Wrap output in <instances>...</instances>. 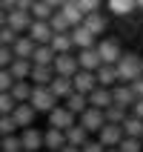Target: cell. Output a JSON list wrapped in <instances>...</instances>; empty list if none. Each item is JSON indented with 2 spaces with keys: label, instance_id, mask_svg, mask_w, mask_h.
<instances>
[{
  "label": "cell",
  "instance_id": "ab89813d",
  "mask_svg": "<svg viewBox=\"0 0 143 152\" xmlns=\"http://www.w3.org/2000/svg\"><path fill=\"white\" fill-rule=\"evenodd\" d=\"M12 86H15V77L9 69H0V92H12Z\"/></svg>",
  "mask_w": 143,
  "mask_h": 152
},
{
  "label": "cell",
  "instance_id": "7a4b0ae2",
  "mask_svg": "<svg viewBox=\"0 0 143 152\" xmlns=\"http://www.w3.org/2000/svg\"><path fill=\"white\" fill-rule=\"evenodd\" d=\"M29 103H32L37 112H46V115H49V112L57 106V98H54V92H52L49 86H34V89H32V98H29Z\"/></svg>",
  "mask_w": 143,
  "mask_h": 152
},
{
  "label": "cell",
  "instance_id": "60d3db41",
  "mask_svg": "<svg viewBox=\"0 0 143 152\" xmlns=\"http://www.w3.org/2000/svg\"><path fill=\"white\" fill-rule=\"evenodd\" d=\"M12 60H15L12 46H0V69H9V66H12Z\"/></svg>",
  "mask_w": 143,
  "mask_h": 152
},
{
  "label": "cell",
  "instance_id": "3957f363",
  "mask_svg": "<svg viewBox=\"0 0 143 152\" xmlns=\"http://www.w3.org/2000/svg\"><path fill=\"white\" fill-rule=\"evenodd\" d=\"M77 124H80V126H86V132H89V135H97V132L103 129V124H106V112L97 109V106H89V109L77 118Z\"/></svg>",
  "mask_w": 143,
  "mask_h": 152
},
{
  "label": "cell",
  "instance_id": "f5cc1de1",
  "mask_svg": "<svg viewBox=\"0 0 143 152\" xmlns=\"http://www.w3.org/2000/svg\"><path fill=\"white\" fill-rule=\"evenodd\" d=\"M135 9H143V0H135Z\"/></svg>",
  "mask_w": 143,
  "mask_h": 152
},
{
  "label": "cell",
  "instance_id": "ffe728a7",
  "mask_svg": "<svg viewBox=\"0 0 143 152\" xmlns=\"http://www.w3.org/2000/svg\"><path fill=\"white\" fill-rule=\"evenodd\" d=\"M83 26L94 34V37H100V34L106 32V15H103V12H89V15L83 17Z\"/></svg>",
  "mask_w": 143,
  "mask_h": 152
},
{
  "label": "cell",
  "instance_id": "c3c4849f",
  "mask_svg": "<svg viewBox=\"0 0 143 152\" xmlns=\"http://www.w3.org/2000/svg\"><path fill=\"white\" fill-rule=\"evenodd\" d=\"M46 3H49L52 9H60V6H63V3H66V0H46Z\"/></svg>",
  "mask_w": 143,
  "mask_h": 152
},
{
  "label": "cell",
  "instance_id": "44dd1931",
  "mask_svg": "<svg viewBox=\"0 0 143 152\" xmlns=\"http://www.w3.org/2000/svg\"><path fill=\"white\" fill-rule=\"evenodd\" d=\"M34 46L37 43L29 37V34H20L15 40V46H12V52H15V58H23V60H32V55H34Z\"/></svg>",
  "mask_w": 143,
  "mask_h": 152
},
{
  "label": "cell",
  "instance_id": "9c48e42d",
  "mask_svg": "<svg viewBox=\"0 0 143 152\" xmlns=\"http://www.w3.org/2000/svg\"><path fill=\"white\" fill-rule=\"evenodd\" d=\"M29 37H32L37 46H43V43H52V37H54V29L49 26V20H32V26H29Z\"/></svg>",
  "mask_w": 143,
  "mask_h": 152
},
{
  "label": "cell",
  "instance_id": "6f0895ef",
  "mask_svg": "<svg viewBox=\"0 0 143 152\" xmlns=\"http://www.w3.org/2000/svg\"><path fill=\"white\" fill-rule=\"evenodd\" d=\"M0 138H3V135H0Z\"/></svg>",
  "mask_w": 143,
  "mask_h": 152
},
{
  "label": "cell",
  "instance_id": "4fadbf2b",
  "mask_svg": "<svg viewBox=\"0 0 143 152\" xmlns=\"http://www.w3.org/2000/svg\"><path fill=\"white\" fill-rule=\"evenodd\" d=\"M63 146H66V132H63V129L49 126L46 132H43V149H49V152H60Z\"/></svg>",
  "mask_w": 143,
  "mask_h": 152
},
{
  "label": "cell",
  "instance_id": "d6a6232c",
  "mask_svg": "<svg viewBox=\"0 0 143 152\" xmlns=\"http://www.w3.org/2000/svg\"><path fill=\"white\" fill-rule=\"evenodd\" d=\"M0 152H23L20 135H3L0 138Z\"/></svg>",
  "mask_w": 143,
  "mask_h": 152
},
{
  "label": "cell",
  "instance_id": "f6af8a7d",
  "mask_svg": "<svg viewBox=\"0 0 143 152\" xmlns=\"http://www.w3.org/2000/svg\"><path fill=\"white\" fill-rule=\"evenodd\" d=\"M0 9H3V12H12V9H17V0H0Z\"/></svg>",
  "mask_w": 143,
  "mask_h": 152
},
{
  "label": "cell",
  "instance_id": "9f6ffc18",
  "mask_svg": "<svg viewBox=\"0 0 143 152\" xmlns=\"http://www.w3.org/2000/svg\"><path fill=\"white\" fill-rule=\"evenodd\" d=\"M140 77H143V72H140Z\"/></svg>",
  "mask_w": 143,
  "mask_h": 152
},
{
  "label": "cell",
  "instance_id": "484cf974",
  "mask_svg": "<svg viewBox=\"0 0 143 152\" xmlns=\"http://www.w3.org/2000/svg\"><path fill=\"white\" fill-rule=\"evenodd\" d=\"M32 60H23V58H15L12 60V66H9V72H12V77L15 80H29V75H32Z\"/></svg>",
  "mask_w": 143,
  "mask_h": 152
},
{
  "label": "cell",
  "instance_id": "816d5d0a",
  "mask_svg": "<svg viewBox=\"0 0 143 152\" xmlns=\"http://www.w3.org/2000/svg\"><path fill=\"white\" fill-rule=\"evenodd\" d=\"M106 152H120V149H118V146H106Z\"/></svg>",
  "mask_w": 143,
  "mask_h": 152
},
{
  "label": "cell",
  "instance_id": "681fc988",
  "mask_svg": "<svg viewBox=\"0 0 143 152\" xmlns=\"http://www.w3.org/2000/svg\"><path fill=\"white\" fill-rule=\"evenodd\" d=\"M60 152H80V146H72V144H66V146H63Z\"/></svg>",
  "mask_w": 143,
  "mask_h": 152
},
{
  "label": "cell",
  "instance_id": "5b68a950",
  "mask_svg": "<svg viewBox=\"0 0 143 152\" xmlns=\"http://www.w3.org/2000/svg\"><path fill=\"white\" fill-rule=\"evenodd\" d=\"M94 49H97V55H100L103 63H112V66H115V63L120 60V55H123V49H120V43L115 40V37L97 40V46H94Z\"/></svg>",
  "mask_w": 143,
  "mask_h": 152
},
{
  "label": "cell",
  "instance_id": "d4e9b609",
  "mask_svg": "<svg viewBox=\"0 0 143 152\" xmlns=\"http://www.w3.org/2000/svg\"><path fill=\"white\" fill-rule=\"evenodd\" d=\"M60 12L66 15V20H69L72 26H80V23H83V17H86V12L77 6V0H66V3L60 6Z\"/></svg>",
  "mask_w": 143,
  "mask_h": 152
},
{
  "label": "cell",
  "instance_id": "4316f807",
  "mask_svg": "<svg viewBox=\"0 0 143 152\" xmlns=\"http://www.w3.org/2000/svg\"><path fill=\"white\" fill-rule=\"evenodd\" d=\"M49 46L57 52V55L75 52V43H72V34H69V32H54V37H52V43H49Z\"/></svg>",
  "mask_w": 143,
  "mask_h": 152
},
{
  "label": "cell",
  "instance_id": "8d00e7d4",
  "mask_svg": "<svg viewBox=\"0 0 143 152\" xmlns=\"http://www.w3.org/2000/svg\"><path fill=\"white\" fill-rule=\"evenodd\" d=\"M118 149H120V152H143V141H140V138L123 135V141L118 144Z\"/></svg>",
  "mask_w": 143,
  "mask_h": 152
},
{
  "label": "cell",
  "instance_id": "9a60e30c",
  "mask_svg": "<svg viewBox=\"0 0 143 152\" xmlns=\"http://www.w3.org/2000/svg\"><path fill=\"white\" fill-rule=\"evenodd\" d=\"M12 115H15V121H17L20 129H29V126H34V115H37V109H34L32 103H17Z\"/></svg>",
  "mask_w": 143,
  "mask_h": 152
},
{
  "label": "cell",
  "instance_id": "277c9868",
  "mask_svg": "<svg viewBox=\"0 0 143 152\" xmlns=\"http://www.w3.org/2000/svg\"><path fill=\"white\" fill-rule=\"evenodd\" d=\"M52 69H54V75H60V77H75V72L80 69V63H77V55H75V52L54 55V63H52Z\"/></svg>",
  "mask_w": 143,
  "mask_h": 152
},
{
  "label": "cell",
  "instance_id": "4dcf8cb0",
  "mask_svg": "<svg viewBox=\"0 0 143 152\" xmlns=\"http://www.w3.org/2000/svg\"><path fill=\"white\" fill-rule=\"evenodd\" d=\"M106 9L118 17H126L135 12V0H106Z\"/></svg>",
  "mask_w": 143,
  "mask_h": 152
},
{
  "label": "cell",
  "instance_id": "b9f144b4",
  "mask_svg": "<svg viewBox=\"0 0 143 152\" xmlns=\"http://www.w3.org/2000/svg\"><path fill=\"white\" fill-rule=\"evenodd\" d=\"M80 152H106V146H103L97 138H89V141L80 146Z\"/></svg>",
  "mask_w": 143,
  "mask_h": 152
},
{
  "label": "cell",
  "instance_id": "db71d44e",
  "mask_svg": "<svg viewBox=\"0 0 143 152\" xmlns=\"http://www.w3.org/2000/svg\"><path fill=\"white\" fill-rule=\"evenodd\" d=\"M40 152H49V149H40Z\"/></svg>",
  "mask_w": 143,
  "mask_h": 152
},
{
  "label": "cell",
  "instance_id": "603a6c76",
  "mask_svg": "<svg viewBox=\"0 0 143 152\" xmlns=\"http://www.w3.org/2000/svg\"><path fill=\"white\" fill-rule=\"evenodd\" d=\"M29 80H32V86H49L54 80V69L52 66H32Z\"/></svg>",
  "mask_w": 143,
  "mask_h": 152
},
{
  "label": "cell",
  "instance_id": "ba28073f",
  "mask_svg": "<svg viewBox=\"0 0 143 152\" xmlns=\"http://www.w3.org/2000/svg\"><path fill=\"white\" fill-rule=\"evenodd\" d=\"M75 124H77V115H72L66 106H54V109L49 112V126H54V129H63V132H66V129L75 126Z\"/></svg>",
  "mask_w": 143,
  "mask_h": 152
},
{
  "label": "cell",
  "instance_id": "e0dca14e",
  "mask_svg": "<svg viewBox=\"0 0 143 152\" xmlns=\"http://www.w3.org/2000/svg\"><path fill=\"white\" fill-rule=\"evenodd\" d=\"M49 89L54 92V98H57V101H66L69 95L75 92V83H72V77H60V75H54V80L49 83Z\"/></svg>",
  "mask_w": 143,
  "mask_h": 152
},
{
  "label": "cell",
  "instance_id": "d590c367",
  "mask_svg": "<svg viewBox=\"0 0 143 152\" xmlns=\"http://www.w3.org/2000/svg\"><path fill=\"white\" fill-rule=\"evenodd\" d=\"M17 121L15 115H0V135H17Z\"/></svg>",
  "mask_w": 143,
  "mask_h": 152
},
{
  "label": "cell",
  "instance_id": "5bb4252c",
  "mask_svg": "<svg viewBox=\"0 0 143 152\" xmlns=\"http://www.w3.org/2000/svg\"><path fill=\"white\" fill-rule=\"evenodd\" d=\"M20 141H23V152H40L43 149V132L34 129V126L23 129L20 132Z\"/></svg>",
  "mask_w": 143,
  "mask_h": 152
},
{
  "label": "cell",
  "instance_id": "30bf717a",
  "mask_svg": "<svg viewBox=\"0 0 143 152\" xmlns=\"http://www.w3.org/2000/svg\"><path fill=\"white\" fill-rule=\"evenodd\" d=\"M72 83H75V92L89 95V92H94V89H97V75H94V72H89V69H77L75 77H72Z\"/></svg>",
  "mask_w": 143,
  "mask_h": 152
},
{
  "label": "cell",
  "instance_id": "1f68e13d",
  "mask_svg": "<svg viewBox=\"0 0 143 152\" xmlns=\"http://www.w3.org/2000/svg\"><path fill=\"white\" fill-rule=\"evenodd\" d=\"M29 12H32V17H34V20H49V17L54 15V9H52L46 0H34Z\"/></svg>",
  "mask_w": 143,
  "mask_h": 152
},
{
  "label": "cell",
  "instance_id": "f1b7e54d",
  "mask_svg": "<svg viewBox=\"0 0 143 152\" xmlns=\"http://www.w3.org/2000/svg\"><path fill=\"white\" fill-rule=\"evenodd\" d=\"M89 138H92V135H89L86 126H80V124H75V126L66 129V144H72V146H83Z\"/></svg>",
  "mask_w": 143,
  "mask_h": 152
},
{
  "label": "cell",
  "instance_id": "7bdbcfd3",
  "mask_svg": "<svg viewBox=\"0 0 143 152\" xmlns=\"http://www.w3.org/2000/svg\"><path fill=\"white\" fill-rule=\"evenodd\" d=\"M77 6L83 9L86 15H89V12H100V6H103V0H77Z\"/></svg>",
  "mask_w": 143,
  "mask_h": 152
},
{
  "label": "cell",
  "instance_id": "ac0fdd59",
  "mask_svg": "<svg viewBox=\"0 0 143 152\" xmlns=\"http://www.w3.org/2000/svg\"><path fill=\"white\" fill-rule=\"evenodd\" d=\"M63 106H66L72 115H77V118H80V115L89 109V95H83V92H72V95L66 98V103H63Z\"/></svg>",
  "mask_w": 143,
  "mask_h": 152
},
{
  "label": "cell",
  "instance_id": "6da1fadb",
  "mask_svg": "<svg viewBox=\"0 0 143 152\" xmlns=\"http://www.w3.org/2000/svg\"><path fill=\"white\" fill-rule=\"evenodd\" d=\"M115 69H118L120 83H132V80H137L140 72H143V58L137 55V52H123L120 60L115 63Z\"/></svg>",
  "mask_w": 143,
  "mask_h": 152
},
{
  "label": "cell",
  "instance_id": "7c38bea8",
  "mask_svg": "<svg viewBox=\"0 0 143 152\" xmlns=\"http://www.w3.org/2000/svg\"><path fill=\"white\" fill-rule=\"evenodd\" d=\"M97 141L103 146H118L123 141V126L120 124H103V129L97 132Z\"/></svg>",
  "mask_w": 143,
  "mask_h": 152
},
{
  "label": "cell",
  "instance_id": "2e32d148",
  "mask_svg": "<svg viewBox=\"0 0 143 152\" xmlns=\"http://www.w3.org/2000/svg\"><path fill=\"white\" fill-rule=\"evenodd\" d=\"M77 63H80V69H89V72H97V69L103 66L100 55H97V49H77Z\"/></svg>",
  "mask_w": 143,
  "mask_h": 152
},
{
  "label": "cell",
  "instance_id": "7dc6e473",
  "mask_svg": "<svg viewBox=\"0 0 143 152\" xmlns=\"http://www.w3.org/2000/svg\"><path fill=\"white\" fill-rule=\"evenodd\" d=\"M32 3H34V0H17V9H23V12H29V9H32Z\"/></svg>",
  "mask_w": 143,
  "mask_h": 152
},
{
  "label": "cell",
  "instance_id": "cb8c5ba5",
  "mask_svg": "<svg viewBox=\"0 0 143 152\" xmlns=\"http://www.w3.org/2000/svg\"><path fill=\"white\" fill-rule=\"evenodd\" d=\"M54 55H57V52L52 49L49 43H43V46H34L32 63H34V66H52V63H54Z\"/></svg>",
  "mask_w": 143,
  "mask_h": 152
},
{
  "label": "cell",
  "instance_id": "e575fe53",
  "mask_svg": "<svg viewBox=\"0 0 143 152\" xmlns=\"http://www.w3.org/2000/svg\"><path fill=\"white\" fill-rule=\"evenodd\" d=\"M126 115H129V109H123V106H115V103H112L109 109H106V124H123V121H126Z\"/></svg>",
  "mask_w": 143,
  "mask_h": 152
},
{
  "label": "cell",
  "instance_id": "7402d4cb",
  "mask_svg": "<svg viewBox=\"0 0 143 152\" xmlns=\"http://www.w3.org/2000/svg\"><path fill=\"white\" fill-rule=\"evenodd\" d=\"M89 106H97V109H109L112 106V89H106V86H97L94 92H89Z\"/></svg>",
  "mask_w": 143,
  "mask_h": 152
},
{
  "label": "cell",
  "instance_id": "f546056e",
  "mask_svg": "<svg viewBox=\"0 0 143 152\" xmlns=\"http://www.w3.org/2000/svg\"><path fill=\"white\" fill-rule=\"evenodd\" d=\"M32 80H15V86H12V98H15L17 103H29V98H32Z\"/></svg>",
  "mask_w": 143,
  "mask_h": 152
},
{
  "label": "cell",
  "instance_id": "f35d334b",
  "mask_svg": "<svg viewBox=\"0 0 143 152\" xmlns=\"http://www.w3.org/2000/svg\"><path fill=\"white\" fill-rule=\"evenodd\" d=\"M17 37H20V34H17L12 26H3V29H0V46H15Z\"/></svg>",
  "mask_w": 143,
  "mask_h": 152
},
{
  "label": "cell",
  "instance_id": "52a82bcc",
  "mask_svg": "<svg viewBox=\"0 0 143 152\" xmlns=\"http://www.w3.org/2000/svg\"><path fill=\"white\" fill-rule=\"evenodd\" d=\"M32 12H23V9H12L6 15V26H12L17 34H26L29 32V26H32Z\"/></svg>",
  "mask_w": 143,
  "mask_h": 152
},
{
  "label": "cell",
  "instance_id": "83f0119b",
  "mask_svg": "<svg viewBox=\"0 0 143 152\" xmlns=\"http://www.w3.org/2000/svg\"><path fill=\"white\" fill-rule=\"evenodd\" d=\"M120 126H123V135H129V138H140L143 135V118H137L132 112L126 115V121H123Z\"/></svg>",
  "mask_w": 143,
  "mask_h": 152
},
{
  "label": "cell",
  "instance_id": "8992f818",
  "mask_svg": "<svg viewBox=\"0 0 143 152\" xmlns=\"http://www.w3.org/2000/svg\"><path fill=\"white\" fill-rule=\"evenodd\" d=\"M135 101H137V95H135V89H132V83H118V86H112V103H115V106L132 109Z\"/></svg>",
  "mask_w": 143,
  "mask_h": 152
},
{
  "label": "cell",
  "instance_id": "f907efd6",
  "mask_svg": "<svg viewBox=\"0 0 143 152\" xmlns=\"http://www.w3.org/2000/svg\"><path fill=\"white\" fill-rule=\"evenodd\" d=\"M3 26H6V12L0 9V29H3Z\"/></svg>",
  "mask_w": 143,
  "mask_h": 152
},
{
  "label": "cell",
  "instance_id": "8fae6325",
  "mask_svg": "<svg viewBox=\"0 0 143 152\" xmlns=\"http://www.w3.org/2000/svg\"><path fill=\"white\" fill-rule=\"evenodd\" d=\"M69 34H72L75 49H92V46H97V37H94V34L89 32L83 23H80V26H72V29H69Z\"/></svg>",
  "mask_w": 143,
  "mask_h": 152
},
{
  "label": "cell",
  "instance_id": "836d02e7",
  "mask_svg": "<svg viewBox=\"0 0 143 152\" xmlns=\"http://www.w3.org/2000/svg\"><path fill=\"white\" fill-rule=\"evenodd\" d=\"M49 26L54 29V32H69V29H72V23L66 20V15H63L60 9H54V15L49 17Z\"/></svg>",
  "mask_w": 143,
  "mask_h": 152
},
{
  "label": "cell",
  "instance_id": "bcb514c9",
  "mask_svg": "<svg viewBox=\"0 0 143 152\" xmlns=\"http://www.w3.org/2000/svg\"><path fill=\"white\" fill-rule=\"evenodd\" d=\"M129 112H132V115H137V118H143V98H140V101H135V106H132Z\"/></svg>",
  "mask_w": 143,
  "mask_h": 152
},
{
  "label": "cell",
  "instance_id": "ee69618b",
  "mask_svg": "<svg viewBox=\"0 0 143 152\" xmlns=\"http://www.w3.org/2000/svg\"><path fill=\"white\" fill-rule=\"evenodd\" d=\"M132 89H135L137 101H140V98H143V77H137V80H132Z\"/></svg>",
  "mask_w": 143,
  "mask_h": 152
},
{
  "label": "cell",
  "instance_id": "11a10c76",
  "mask_svg": "<svg viewBox=\"0 0 143 152\" xmlns=\"http://www.w3.org/2000/svg\"><path fill=\"white\" fill-rule=\"evenodd\" d=\"M140 141H143V135H140Z\"/></svg>",
  "mask_w": 143,
  "mask_h": 152
},
{
  "label": "cell",
  "instance_id": "74e56055",
  "mask_svg": "<svg viewBox=\"0 0 143 152\" xmlns=\"http://www.w3.org/2000/svg\"><path fill=\"white\" fill-rule=\"evenodd\" d=\"M17 106V101L12 98V92H0V115H12Z\"/></svg>",
  "mask_w": 143,
  "mask_h": 152
},
{
  "label": "cell",
  "instance_id": "d6986e66",
  "mask_svg": "<svg viewBox=\"0 0 143 152\" xmlns=\"http://www.w3.org/2000/svg\"><path fill=\"white\" fill-rule=\"evenodd\" d=\"M97 86H106V89H112V86H118L120 83V77H118V69L112 66V63H103L97 72Z\"/></svg>",
  "mask_w": 143,
  "mask_h": 152
}]
</instances>
